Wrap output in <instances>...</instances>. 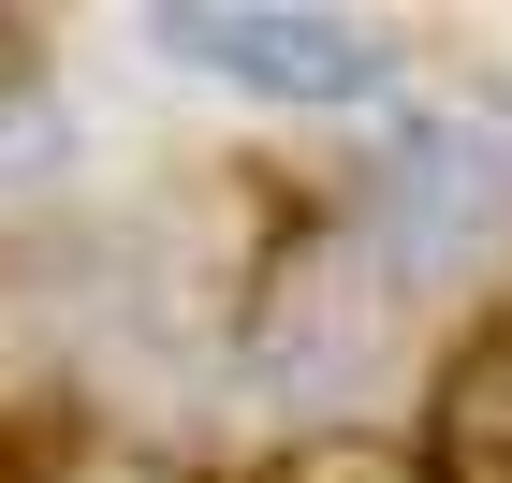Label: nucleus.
Instances as JSON below:
<instances>
[{
    "label": "nucleus",
    "instance_id": "f257e3e1",
    "mask_svg": "<svg viewBox=\"0 0 512 483\" xmlns=\"http://www.w3.org/2000/svg\"><path fill=\"white\" fill-rule=\"evenodd\" d=\"M147 44L220 88H264V103H381L395 74V44L352 15H147Z\"/></svg>",
    "mask_w": 512,
    "mask_h": 483
}]
</instances>
